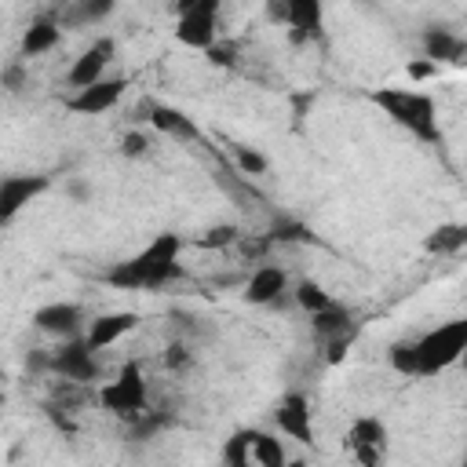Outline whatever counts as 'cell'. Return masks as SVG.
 <instances>
[{"label": "cell", "mask_w": 467, "mask_h": 467, "mask_svg": "<svg viewBox=\"0 0 467 467\" xmlns=\"http://www.w3.org/2000/svg\"><path fill=\"white\" fill-rule=\"evenodd\" d=\"M179 255H182V237L179 234H157L135 255L106 266L102 285H109L117 292H157L182 274Z\"/></svg>", "instance_id": "6da1fadb"}, {"label": "cell", "mask_w": 467, "mask_h": 467, "mask_svg": "<svg viewBox=\"0 0 467 467\" xmlns=\"http://www.w3.org/2000/svg\"><path fill=\"white\" fill-rule=\"evenodd\" d=\"M398 128H405L420 142H441V124H438V106L427 91L416 88H379L368 95Z\"/></svg>", "instance_id": "7a4b0ae2"}, {"label": "cell", "mask_w": 467, "mask_h": 467, "mask_svg": "<svg viewBox=\"0 0 467 467\" xmlns=\"http://www.w3.org/2000/svg\"><path fill=\"white\" fill-rule=\"evenodd\" d=\"M467 350V321H445L423 336H416V376H438L445 372L452 361H460V354Z\"/></svg>", "instance_id": "3957f363"}, {"label": "cell", "mask_w": 467, "mask_h": 467, "mask_svg": "<svg viewBox=\"0 0 467 467\" xmlns=\"http://www.w3.org/2000/svg\"><path fill=\"white\" fill-rule=\"evenodd\" d=\"M47 372H55L58 379H69V383H84L91 387L99 379V361H95V350L88 347L84 332L80 336H69L62 339L55 350H47Z\"/></svg>", "instance_id": "277c9868"}, {"label": "cell", "mask_w": 467, "mask_h": 467, "mask_svg": "<svg viewBox=\"0 0 467 467\" xmlns=\"http://www.w3.org/2000/svg\"><path fill=\"white\" fill-rule=\"evenodd\" d=\"M99 401H102V409L135 420V416L146 409V379H142L139 361H128V365L117 372V379H109V383L99 390Z\"/></svg>", "instance_id": "5b68a950"}, {"label": "cell", "mask_w": 467, "mask_h": 467, "mask_svg": "<svg viewBox=\"0 0 467 467\" xmlns=\"http://www.w3.org/2000/svg\"><path fill=\"white\" fill-rule=\"evenodd\" d=\"M175 40L193 51L212 47L219 40V0H193L182 15H175Z\"/></svg>", "instance_id": "8992f818"}, {"label": "cell", "mask_w": 467, "mask_h": 467, "mask_svg": "<svg viewBox=\"0 0 467 467\" xmlns=\"http://www.w3.org/2000/svg\"><path fill=\"white\" fill-rule=\"evenodd\" d=\"M51 190V179L40 171H15V175H0V226L15 223L40 193Z\"/></svg>", "instance_id": "52a82bcc"}, {"label": "cell", "mask_w": 467, "mask_h": 467, "mask_svg": "<svg viewBox=\"0 0 467 467\" xmlns=\"http://www.w3.org/2000/svg\"><path fill=\"white\" fill-rule=\"evenodd\" d=\"M124 91H128V77H99V80H91V84H84V88H77L69 99H66V109L69 113H80V117H95V113H106V109H113L120 99H124Z\"/></svg>", "instance_id": "ba28073f"}, {"label": "cell", "mask_w": 467, "mask_h": 467, "mask_svg": "<svg viewBox=\"0 0 467 467\" xmlns=\"http://www.w3.org/2000/svg\"><path fill=\"white\" fill-rule=\"evenodd\" d=\"M274 423L285 438L299 441V445H314V420H310V401L303 390H288L277 409H274Z\"/></svg>", "instance_id": "9c48e42d"}, {"label": "cell", "mask_w": 467, "mask_h": 467, "mask_svg": "<svg viewBox=\"0 0 467 467\" xmlns=\"http://www.w3.org/2000/svg\"><path fill=\"white\" fill-rule=\"evenodd\" d=\"M113 55H117L113 36H99L95 44H88V51H80V55L73 58V66H69V73H66V84L77 91V88H84V84H91V80L106 77V69H109Z\"/></svg>", "instance_id": "30bf717a"}, {"label": "cell", "mask_w": 467, "mask_h": 467, "mask_svg": "<svg viewBox=\"0 0 467 467\" xmlns=\"http://www.w3.org/2000/svg\"><path fill=\"white\" fill-rule=\"evenodd\" d=\"M33 325L47 336H58V339H69V336H80L84 325H88V314L80 303H44L36 306L33 314Z\"/></svg>", "instance_id": "8fae6325"}, {"label": "cell", "mask_w": 467, "mask_h": 467, "mask_svg": "<svg viewBox=\"0 0 467 467\" xmlns=\"http://www.w3.org/2000/svg\"><path fill=\"white\" fill-rule=\"evenodd\" d=\"M347 445L354 452V460L361 463H379L383 460V445H387V423L379 416H358L347 431Z\"/></svg>", "instance_id": "7c38bea8"}, {"label": "cell", "mask_w": 467, "mask_h": 467, "mask_svg": "<svg viewBox=\"0 0 467 467\" xmlns=\"http://www.w3.org/2000/svg\"><path fill=\"white\" fill-rule=\"evenodd\" d=\"M321 22H325V4L321 0H285V29H288V44H306L321 36Z\"/></svg>", "instance_id": "4fadbf2b"}, {"label": "cell", "mask_w": 467, "mask_h": 467, "mask_svg": "<svg viewBox=\"0 0 467 467\" xmlns=\"http://www.w3.org/2000/svg\"><path fill=\"white\" fill-rule=\"evenodd\" d=\"M288 292V274L281 266H270V263H259L252 270V277L244 281V303L252 306H277Z\"/></svg>", "instance_id": "5bb4252c"}, {"label": "cell", "mask_w": 467, "mask_h": 467, "mask_svg": "<svg viewBox=\"0 0 467 467\" xmlns=\"http://www.w3.org/2000/svg\"><path fill=\"white\" fill-rule=\"evenodd\" d=\"M420 44H423V58H431L434 66H441V62L463 66L467 62V40L449 26H427L420 33Z\"/></svg>", "instance_id": "9a60e30c"}, {"label": "cell", "mask_w": 467, "mask_h": 467, "mask_svg": "<svg viewBox=\"0 0 467 467\" xmlns=\"http://www.w3.org/2000/svg\"><path fill=\"white\" fill-rule=\"evenodd\" d=\"M131 328H139V314H135V310H109V314H99V317L88 321L84 339H88V347L99 354V350L113 347L117 339H124Z\"/></svg>", "instance_id": "2e32d148"}, {"label": "cell", "mask_w": 467, "mask_h": 467, "mask_svg": "<svg viewBox=\"0 0 467 467\" xmlns=\"http://www.w3.org/2000/svg\"><path fill=\"white\" fill-rule=\"evenodd\" d=\"M146 120L153 124V131L161 135H171L179 142H197L201 139V128L193 124V117H186L179 106H164V102H146Z\"/></svg>", "instance_id": "e0dca14e"}, {"label": "cell", "mask_w": 467, "mask_h": 467, "mask_svg": "<svg viewBox=\"0 0 467 467\" xmlns=\"http://www.w3.org/2000/svg\"><path fill=\"white\" fill-rule=\"evenodd\" d=\"M117 7V0H69L58 11V26L62 29H84V26H99L102 18H109Z\"/></svg>", "instance_id": "ac0fdd59"}, {"label": "cell", "mask_w": 467, "mask_h": 467, "mask_svg": "<svg viewBox=\"0 0 467 467\" xmlns=\"http://www.w3.org/2000/svg\"><path fill=\"white\" fill-rule=\"evenodd\" d=\"M310 328H314V336L325 343V339H339V336H354V317H350V310L343 306V303H328V306H321V310H314L310 314Z\"/></svg>", "instance_id": "d6986e66"}, {"label": "cell", "mask_w": 467, "mask_h": 467, "mask_svg": "<svg viewBox=\"0 0 467 467\" xmlns=\"http://www.w3.org/2000/svg\"><path fill=\"white\" fill-rule=\"evenodd\" d=\"M58 40H62V26H58V18H36V22H29V29L22 33V55L26 58H36V55H47L51 47H58Z\"/></svg>", "instance_id": "ffe728a7"}, {"label": "cell", "mask_w": 467, "mask_h": 467, "mask_svg": "<svg viewBox=\"0 0 467 467\" xmlns=\"http://www.w3.org/2000/svg\"><path fill=\"white\" fill-rule=\"evenodd\" d=\"M463 244H467V226L463 223H441L423 237V248L438 252V255H456V252H463Z\"/></svg>", "instance_id": "44dd1931"}, {"label": "cell", "mask_w": 467, "mask_h": 467, "mask_svg": "<svg viewBox=\"0 0 467 467\" xmlns=\"http://www.w3.org/2000/svg\"><path fill=\"white\" fill-rule=\"evenodd\" d=\"M248 463H259V467H285V449L274 434L266 431H252L248 434Z\"/></svg>", "instance_id": "7402d4cb"}, {"label": "cell", "mask_w": 467, "mask_h": 467, "mask_svg": "<svg viewBox=\"0 0 467 467\" xmlns=\"http://www.w3.org/2000/svg\"><path fill=\"white\" fill-rule=\"evenodd\" d=\"M266 237H270L274 244H277V241H296V244H310V241H314L310 226H303V223H299V219H292V215H277V219L270 223Z\"/></svg>", "instance_id": "603a6c76"}, {"label": "cell", "mask_w": 467, "mask_h": 467, "mask_svg": "<svg viewBox=\"0 0 467 467\" xmlns=\"http://www.w3.org/2000/svg\"><path fill=\"white\" fill-rule=\"evenodd\" d=\"M292 299H296L306 314H314V310H321V306H328V303H332V296H328L317 281H310V277H303V281H296V285H292Z\"/></svg>", "instance_id": "cb8c5ba5"}, {"label": "cell", "mask_w": 467, "mask_h": 467, "mask_svg": "<svg viewBox=\"0 0 467 467\" xmlns=\"http://www.w3.org/2000/svg\"><path fill=\"white\" fill-rule=\"evenodd\" d=\"M230 157H234V164H237L244 175H266V171H270L266 153H259V150H252V146H244V142H234V146H230Z\"/></svg>", "instance_id": "d4e9b609"}, {"label": "cell", "mask_w": 467, "mask_h": 467, "mask_svg": "<svg viewBox=\"0 0 467 467\" xmlns=\"http://www.w3.org/2000/svg\"><path fill=\"white\" fill-rule=\"evenodd\" d=\"M387 358H390V368L394 372L416 376V339H394L390 350H387Z\"/></svg>", "instance_id": "484cf974"}, {"label": "cell", "mask_w": 467, "mask_h": 467, "mask_svg": "<svg viewBox=\"0 0 467 467\" xmlns=\"http://www.w3.org/2000/svg\"><path fill=\"white\" fill-rule=\"evenodd\" d=\"M237 237H241V230H237L234 223H219V226L204 230V237H201L197 244H201V248H230V244H237Z\"/></svg>", "instance_id": "4316f807"}, {"label": "cell", "mask_w": 467, "mask_h": 467, "mask_svg": "<svg viewBox=\"0 0 467 467\" xmlns=\"http://www.w3.org/2000/svg\"><path fill=\"white\" fill-rule=\"evenodd\" d=\"M150 135L146 131H124V139H120V153L128 157V161H139V157H146L150 153Z\"/></svg>", "instance_id": "83f0119b"}, {"label": "cell", "mask_w": 467, "mask_h": 467, "mask_svg": "<svg viewBox=\"0 0 467 467\" xmlns=\"http://www.w3.org/2000/svg\"><path fill=\"white\" fill-rule=\"evenodd\" d=\"M164 365H168L171 372H186V368L193 365V350H190L182 339H175V343H168V350H164Z\"/></svg>", "instance_id": "f1b7e54d"}, {"label": "cell", "mask_w": 467, "mask_h": 467, "mask_svg": "<svg viewBox=\"0 0 467 467\" xmlns=\"http://www.w3.org/2000/svg\"><path fill=\"white\" fill-rule=\"evenodd\" d=\"M248 434H252V431L230 434V441H226V449H223V460H226V463H248Z\"/></svg>", "instance_id": "f546056e"}, {"label": "cell", "mask_w": 467, "mask_h": 467, "mask_svg": "<svg viewBox=\"0 0 467 467\" xmlns=\"http://www.w3.org/2000/svg\"><path fill=\"white\" fill-rule=\"evenodd\" d=\"M204 55H208V62L212 66H223V69H234L237 66V44H212V47H204Z\"/></svg>", "instance_id": "4dcf8cb0"}, {"label": "cell", "mask_w": 467, "mask_h": 467, "mask_svg": "<svg viewBox=\"0 0 467 467\" xmlns=\"http://www.w3.org/2000/svg\"><path fill=\"white\" fill-rule=\"evenodd\" d=\"M237 244H241V252H244V259L248 263H263V255L270 252V237L266 234H259V237H237Z\"/></svg>", "instance_id": "1f68e13d"}, {"label": "cell", "mask_w": 467, "mask_h": 467, "mask_svg": "<svg viewBox=\"0 0 467 467\" xmlns=\"http://www.w3.org/2000/svg\"><path fill=\"white\" fill-rule=\"evenodd\" d=\"M0 84H4L7 91H18V88L26 84V73H22V62H15V66H7V69L0 73Z\"/></svg>", "instance_id": "d6a6232c"}, {"label": "cell", "mask_w": 467, "mask_h": 467, "mask_svg": "<svg viewBox=\"0 0 467 467\" xmlns=\"http://www.w3.org/2000/svg\"><path fill=\"white\" fill-rule=\"evenodd\" d=\"M434 73H438V66H434L431 58H423V62H409V77H416V80L434 77Z\"/></svg>", "instance_id": "836d02e7"}, {"label": "cell", "mask_w": 467, "mask_h": 467, "mask_svg": "<svg viewBox=\"0 0 467 467\" xmlns=\"http://www.w3.org/2000/svg\"><path fill=\"white\" fill-rule=\"evenodd\" d=\"M266 18L274 26H285V0H266Z\"/></svg>", "instance_id": "e575fe53"}, {"label": "cell", "mask_w": 467, "mask_h": 467, "mask_svg": "<svg viewBox=\"0 0 467 467\" xmlns=\"http://www.w3.org/2000/svg\"><path fill=\"white\" fill-rule=\"evenodd\" d=\"M190 4H193V0H171V4H168V11H171V15H182Z\"/></svg>", "instance_id": "d590c367"}, {"label": "cell", "mask_w": 467, "mask_h": 467, "mask_svg": "<svg viewBox=\"0 0 467 467\" xmlns=\"http://www.w3.org/2000/svg\"><path fill=\"white\" fill-rule=\"evenodd\" d=\"M4 405H7V394H4V390H0V409H4Z\"/></svg>", "instance_id": "8d00e7d4"}]
</instances>
